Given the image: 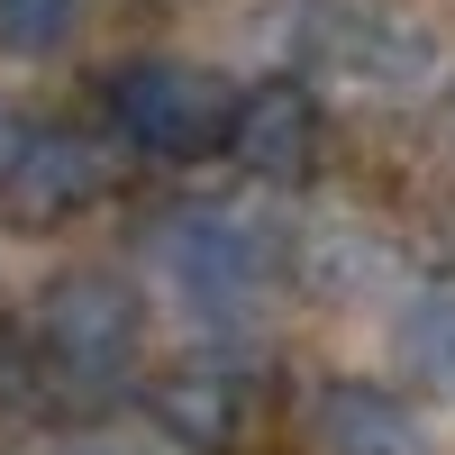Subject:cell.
<instances>
[{
  "label": "cell",
  "instance_id": "cell-1",
  "mask_svg": "<svg viewBox=\"0 0 455 455\" xmlns=\"http://www.w3.org/2000/svg\"><path fill=\"white\" fill-rule=\"evenodd\" d=\"M36 373L64 401H109L146 355V300L119 274H55L36 300Z\"/></svg>",
  "mask_w": 455,
  "mask_h": 455
},
{
  "label": "cell",
  "instance_id": "cell-2",
  "mask_svg": "<svg viewBox=\"0 0 455 455\" xmlns=\"http://www.w3.org/2000/svg\"><path fill=\"white\" fill-rule=\"evenodd\" d=\"M100 109L119 146L156 164H201V156H228V119H237V92L219 83V73L182 64V55H137L100 83Z\"/></svg>",
  "mask_w": 455,
  "mask_h": 455
},
{
  "label": "cell",
  "instance_id": "cell-3",
  "mask_svg": "<svg viewBox=\"0 0 455 455\" xmlns=\"http://www.w3.org/2000/svg\"><path fill=\"white\" fill-rule=\"evenodd\" d=\"M156 274L192 319H246L274 283V228L237 210H173L156 219Z\"/></svg>",
  "mask_w": 455,
  "mask_h": 455
},
{
  "label": "cell",
  "instance_id": "cell-4",
  "mask_svg": "<svg viewBox=\"0 0 455 455\" xmlns=\"http://www.w3.org/2000/svg\"><path fill=\"white\" fill-rule=\"evenodd\" d=\"M109 182H119V156H109L100 137H83V128H19L10 164H0V219L28 228V237H46V228L83 219Z\"/></svg>",
  "mask_w": 455,
  "mask_h": 455
},
{
  "label": "cell",
  "instance_id": "cell-5",
  "mask_svg": "<svg viewBox=\"0 0 455 455\" xmlns=\"http://www.w3.org/2000/svg\"><path fill=\"white\" fill-rule=\"evenodd\" d=\"M319 146H328V119H319V92L274 73V83L237 92V119H228V156H237L255 182H310L319 173Z\"/></svg>",
  "mask_w": 455,
  "mask_h": 455
},
{
  "label": "cell",
  "instance_id": "cell-6",
  "mask_svg": "<svg viewBox=\"0 0 455 455\" xmlns=\"http://www.w3.org/2000/svg\"><path fill=\"white\" fill-rule=\"evenodd\" d=\"M146 419L173 446H192V455H228L255 428V373H237V364H173V373L146 383Z\"/></svg>",
  "mask_w": 455,
  "mask_h": 455
},
{
  "label": "cell",
  "instance_id": "cell-7",
  "mask_svg": "<svg viewBox=\"0 0 455 455\" xmlns=\"http://www.w3.org/2000/svg\"><path fill=\"white\" fill-rule=\"evenodd\" d=\"M310 46L337 73L373 83V92H401V83H419V73L437 64V36L419 19H401V10H319L310 19Z\"/></svg>",
  "mask_w": 455,
  "mask_h": 455
},
{
  "label": "cell",
  "instance_id": "cell-8",
  "mask_svg": "<svg viewBox=\"0 0 455 455\" xmlns=\"http://www.w3.org/2000/svg\"><path fill=\"white\" fill-rule=\"evenodd\" d=\"M319 455H428V428L392 383H328L319 392Z\"/></svg>",
  "mask_w": 455,
  "mask_h": 455
},
{
  "label": "cell",
  "instance_id": "cell-9",
  "mask_svg": "<svg viewBox=\"0 0 455 455\" xmlns=\"http://www.w3.org/2000/svg\"><path fill=\"white\" fill-rule=\"evenodd\" d=\"M392 347H401V373L419 392L455 401V283H428L419 300H410L401 328H392Z\"/></svg>",
  "mask_w": 455,
  "mask_h": 455
},
{
  "label": "cell",
  "instance_id": "cell-10",
  "mask_svg": "<svg viewBox=\"0 0 455 455\" xmlns=\"http://www.w3.org/2000/svg\"><path fill=\"white\" fill-rule=\"evenodd\" d=\"M83 28V0H0V55H55Z\"/></svg>",
  "mask_w": 455,
  "mask_h": 455
},
{
  "label": "cell",
  "instance_id": "cell-11",
  "mask_svg": "<svg viewBox=\"0 0 455 455\" xmlns=\"http://www.w3.org/2000/svg\"><path fill=\"white\" fill-rule=\"evenodd\" d=\"M55 455H137V446H119V437H73V446H55Z\"/></svg>",
  "mask_w": 455,
  "mask_h": 455
},
{
  "label": "cell",
  "instance_id": "cell-12",
  "mask_svg": "<svg viewBox=\"0 0 455 455\" xmlns=\"http://www.w3.org/2000/svg\"><path fill=\"white\" fill-rule=\"evenodd\" d=\"M10 146H19V109L0 100V164H10Z\"/></svg>",
  "mask_w": 455,
  "mask_h": 455
}]
</instances>
